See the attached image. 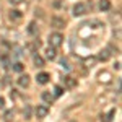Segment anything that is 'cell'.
<instances>
[{
  "label": "cell",
  "instance_id": "obj_1",
  "mask_svg": "<svg viewBox=\"0 0 122 122\" xmlns=\"http://www.w3.org/2000/svg\"><path fill=\"white\" fill-rule=\"evenodd\" d=\"M116 52H117V49H116L114 46H107L106 49H103V51L98 54V60H101V62H106V60H109V59H111V57H112Z\"/></svg>",
  "mask_w": 122,
  "mask_h": 122
},
{
  "label": "cell",
  "instance_id": "obj_2",
  "mask_svg": "<svg viewBox=\"0 0 122 122\" xmlns=\"http://www.w3.org/2000/svg\"><path fill=\"white\" fill-rule=\"evenodd\" d=\"M47 41H49V46L51 47H60L62 42H64V36L60 33H52V34H49Z\"/></svg>",
  "mask_w": 122,
  "mask_h": 122
},
{
  "label": "cell",
  "instance_id": "obj_3",
  "mask_svg": "<svg viewBox=\"0 0 122 122\" xmlns=\"http://www.w3.org/2000/svg\"><path fill=\"white\" fill-rule=\"evenodd\" d=\"M88 13V7H86V3H81V2H78L73 5V15L75 16H83Z\"/></svg>",
  "mask_w": 122,
  "mask_h": 122
},
{
  "label": "cell",
  "instance_id": "obj_4",
  "mask_svg": "<svg viewBox=\"0 0 122 122\" xmlns=\"http://www.w3.org/2000/svg\"><path fill=\"white\" fill-rule=\"evenodd\" d=\"M51 26H52L54 29L65 28V20H64V18H59V16H54V18L51 20Z\"/></svg>",
  "mask_w": 122,
  "mask_h": 122
},
{
  "label": "cell",
  "instance_id": "obj_5",
  "mask_svg": "<svg viewBox=\"0 0 122 122\" xmlns=\"http://www.w3.org/2000/svg\"><path fill=\"white\" fill-rule=\"evenodd\" d=\"M62 81H64V86L68 88V90H72V88H75V86H76V78H73V76H70V75L64 76Z\"/></svg>",
  "mask_w": 122,
  "mask_h": 122
},
{
  "label": "cell",
  "instance_id": "obj_6",
  "mask_svg": "<svg viewBox=\"0 0 122 122\" xmlns=\"http://www.w3.org/2000/svg\"><path fill=\"white\" fill-rule=\"evenodd\" d=\"M34 112H36V117L38 119H44L47 116V112H49V109H47V106H38Z\"/></svg>",
  "mask_w": 122,
  "mask_h": 122
},
{
  "label": "cell",
  "instance_id": "obj_7",
  "mask_svg": "<svg viewBox=\"0 0 122 122\" xmlns=\"http://www.w3.org/2000/svg\"><path fill=\"white\" fill-rule=\"evenodd\" d=\"M49 78H51V75H49L47 72H41V73H38V76H36V80H38L39 85H46L47 81H49Z\"/></svg>",
  "mask_w": 122,
  "mask_h": 122
},
{
  "label": "cell",
  "instance_id": "obj_8",
  "mask_svg": "<svg viewBox=\"0 0 122 122\" xmlns=\"http://www.w3.org/2000/svg\"><path fill=\"white\" fill-rule=\"evenodd\" d=\"M41 98H42V101H44V103L51 104L52 101H54V98H56V96H54V94L51 93V91H42V94H41Z\"/></svg>",
  "mask_w": 122,
  "mask_h": 122
},
{
  "label": "cell",
  "instance_id": "obj_9",
  "mask_svg": "<svg viewBox=\"0 0 122 122\" xmlns=\"http://www.w3.org/2000/svg\"><path fill=\"white\" fill-rule=\"evenodd\" d=\"M18 85L21 86V88H28V86H29V75H26V73L21 75L18 78Z\"/></svg>",
  "mask_w": 122,
  "mask_h": 122
},
{
  "label": "cell",
  "instance_id": "obj_10",
  "mask_svg": "<svg viewBox=\"0 0 122 122\" xmlns=\"http://www.w3.org/2000/svg\"><path fill=\"white\" fill-rule=\"evenodd\" d=\"M99 10H101V11L111 10V2H109V0H99Z\"/></svg>",
  "mask_w": 122,
  "mask_h": 122
},
{
  "label": "cell",
  "instance_id": "obj_11",
  "mask_svg": "<svg viewBox=\"0 0 122 122\" xmlns=\"http://www.w3.org/2000/svg\"><path fill=\"white\" fill-rule=\"evenodd\" d=\"M99 81H101V83H109V81H111V73H109V72L99 73Z\"/></svg>",
  "mask_w": 122,
  "mask_h": 122
},
{
  "label": "cell",
  "instance_id": "obj_12",
  "mask_svg": "<svg viewBox=\"0 0 122 122\" xmlns=\"http://www.w3.org/2000/svg\"><path fill=\"white\" fill-rule=\"evenodd\" d=\"M56 56H57V54H56V47H51V46H49V49L46 51V57L49 59V60H54Z\"/></svg>",
  "mask_w": 122,
  "mask_h": 122
},
{
  "label": "cell",
  "instance_id": "obj_13",
  "mask_svg": "<svg viewBox=\"0 0 122 122\" xmlns=\"http://www.w3.org/2000/svg\"><path fill=\"white\" fill-rule=\"evenodd\" d=\"M28 33L31 34V36H36V34H38V26H36V23H34V21H33V23H29Z\"/></svg>",
  "mask_w": 122,
  "mask_h": 122
},
{
  "label": "cell",
  "instance_id": "obj_14",
  "mask_svg": "<svg viewBox=\"0 0 122 122\" xmlns=\"http://www.w3.org/2000/svg\"><path fill=\"white\" fill-rule=\"evenodd\" d=\"M114 116H116V109H111V111L106 114V116H103V117H104V122H112Z\"/></svg>",
  "mask_w": 122,
  "mask_h": 122
},
{
  "label": "cell",
  "instance_id": "obj_15",
  "mask_svg": "<svg viewBox=\"0 0 122 122\" xmlns=\"http://www.w3.org/2000/svg\"><path fill=\"white\" fill-rule=\"evenodd\" d=\"M33 60H34V65L36 67H44V59H42L41 56H34Z\"/></svg>",
  "mask_w": 122,
  "mask_h": 122
},
{
  "label": "cell",
  "instance_id": "obj_16",
  "mask_svg": "<svg viewBox=\"0 0 122 122\" xmlns=\"http://www.w3.org/2000/svg\"><path fill=\"white\" fill-rule=\"evenodd\" d=\"M21 16H23V15H21L20 10H11V11H10V18L11 20H20Z\"/></svg>",
  "mask_w": 122,
  "mask_h": 122
},
{
  "label": "cell",
  "instance_id": "obj_17",
  "mask_svg": "<svg viewBox=\"0 0 122 122\" xmlns=\"http://www.w3.org/2000/svg\"><path fill=\"white\" fill-rule=\"evenodd\" d=\"M11 68H13V72H18V73H20V72H23V70H25V65H23L21 62H15Z\"/></svg>",
  "mask_w": 122,
  "mask_h": 122
},
{
  "label": "cell",
  "instance_id": "obj_18",
  "mask_svg": "<svg viewBox=\"0 0 122 122\" xmlns=\"http://www.w3.org/2000/svg\"><path fill=\"white\" fill-rule=\"evenodd\" d=\"M23 116H25V119H31V106H26L23 109Z\"/></svg>",
  "mask_w": 122,
  "mask_h": 122
},
{
  "label": "cell",
  "instance_id": "obj_19",
  "mask_svg": "<svg viewBox=\"0 0 122 122\" xmlns=\"http://www.w3.org/2000/svg\"><path fill=\"white\" fill-rule=\"evenodd\" d=\"M3 119H5V122H11L13 121V111H7L5 116H3Z\"/></svg>",
  "mask_w": 122,
  "mask_h": 122
},
{
  "label": "cell",
  "instance_id": "obj_20",
  "mask_svg": "<svg viewBox=\"0 0 122 122\" xmlns=\"http://www.w3.org/2000/svg\"><path fill=\"white\" fill-rule=\"evenodd\" d=\"M96 60H98L96 57H90V59H85V64H86L88 67H93V64L96 62Z\"/></svg>",
  "mask_w": 122,
  "mask_h": 122
},
{
  "label": "cell",
  "instance_id": "obj_21",
  "mask_svg": "<svg viewBox=\"0 0 122 122\" xmlns=\"http://www.w3.org/2000/svg\"><path fill=\"white\" fill-rule=\"evenodd\" d=\"M62 93H64V88L62 86H56L54 88V96H62Z\"/></svg>",
  "mask_w": 122,
  "mask_h": 122
},
{
  "label": "cell",
  "instance_id": "obj_22",
  "mask_svg": "<svg viewBox=\"0 0 122 122\" xmlns=\"http://www.w3.org/2000/svg\"><path fill=\"white\" fill-rule=\"evenodd\" d=\"M60 65L64 67V68H67V70L70 68V65H68V60H67V59H62V60H60Z\"/></svg>",
  "mask_w": 122,
  "mask_h": 122
},
{
  "label": "cell",
  "instance_id": "obj_23",
  "mask_svg": "<svg viewBox=\"0 0 122 122\" xmlns=\"http://www.w3.org/2000/svg\"><path fill=\"white\" fill-rule=\"evenodd\" d=\"M8 2L11 3V5H20V3H21L23 0H8Z\"/></svg>",
  "mask_w": 122,
  "mask_h": 122
},
{
  "label": "cell",
  "instance_id": "obj_24",
  "mask_svg": "<svg viewBox=\"0 0 122 122\" xmlns=\"http://www.w3.org/2000/svg\"><path fill=\"white\" fill-rule=\"evenodd\" d=\"M3 107H5V99L0 96V109H3Z\"/></svg>",
  "mask_w": 122,
  "mask_h": 122
}]
</instances>
